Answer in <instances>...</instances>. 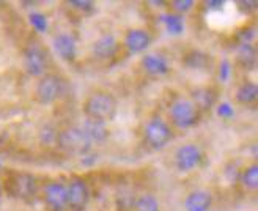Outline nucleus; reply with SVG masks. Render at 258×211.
<instances>
[{
	"label": "nucleus",
	"instance_id": "nucleus-16",
	"mask_svg": "<svg viewBox=\"0 0 258 211\" xmlns=\"http://www.w3.org/2000/svg\"><path fill=\"white\" fill-rule=\"evenodd\" d=\"M54 49L60 56V59L67 62H73L77 54V44H76L74 36L70 33H58L54 38Z\"/></svg>",
	"mask_w": 258,
	"mask_h": 211
},
{
	"label": "nucleus",
	"instance_id": "nucleus-9",
	"mask_svg": "<svg viewBox=\"0 0 258 211\" xmlns=\"http://www.w3.org/2000/svg\"><path fill=\"white\" fill-rule=\"evenodd\" d=\"M68 191V208L73 211H84L90 200V189L84 178L76 177L67 184Z\"/></svg>",
	"mask_w": 258,
	"mask_h": 211
},
{
	"label": "nucleus",
	"instance_id": "nucleus-8",
	"mask_svg": "<svg viewBox=\"0 0 258 211\" xmlns=\"http://www.w3.org/2000/svg\"><path fill=\"white\" fill-rule=\"evenodd\" d=\"M202 161H203V153L196 143L181 145L175 151V167L183 174L196 170L202 164Z\"/></svg>",
	"mask_w": 258,
	"mask_h": 211
},
{
	"label": "nucleus",
	"instance_id": "nucleus-14",
	"mask_svg": "<svg viewBox=\"0 0 258 211\" xmlns=\"http://www.w3.org/2000/svg\"><path fill=\"white\" fill-rule=\"evenodd\" d=\"M140 65H142V68H144V71L153 77L165 76L170 71L169 60L161 54H145L140 60Z\"/></svg>",
	"mask_w": 258,
	"mask_h": 211
},
{
	"label": "nucleus",
	"instance_id": "nucleus-2",
	"mask_svg": "<svg viewBox=\"0 0 258 211\" xmlns=\"http://www.w3.org/2000/svg\"><path fill=\"white\" fill-rule=\"evenodd\" d=\"M57 145L70 154L85 156L92 150V142L88 140L81 126H70L57 133Z\"/></svg>",
	"mask_w": 258,
	"mask_h": 211
},
{
	"label": "nucleus",
	"instance_id": "nucleus-29",
	"mask_svg": "<svg viewBox=\"0 0 258 211\" xmlns=\"http://www.w3.org/2000/svg\"><path fill=\"white\" fill-rule=\"evenodd\" d=\"M205 5H206V8H208V10H222L224 2H206Z\"/></svg>",
	"mask_w": 258,
	"mask_h": 211
},
{
	"label": "nucleus",
	"instance_id": "nucleus-4",
	"mask_svg": "<svg viewBox=\"0 0 258 211\" xmlns=\"http://www.w3.org/2000/svg\"><path fill=\"white\" fill-rule=\"evenodd\" d=\"M200 111L189 98H176L169 109L172 123L179 129H187L196 126L200 120Z\"/></svg>",
	"mask_w": 258,
	"mask_h": 211
},
{
	"label": "nucleus",
	"instance_id": "nucleus-1",
	"mask_svg": "<svg viewBox=\"0 0 258 211\" xmlns=\"http://www.w3.org/2000/svg\"><path fill=\"white\" fill-rule=\"evenodd\" d=\"M118 111V102L115 96L106 90H96L90 93L82 104V112L88 120L101 123L112 122Z\"/></svg>",
	"mask_w": 258,
	"mask_h": 211
},
{
	"label": "nucleus",
	"instance_id": "nucleus-10",
	"mask_svg": "<svg viewBox=\"0 0 258 211\" xmlns=\"http://www.w3.org/2000/svg\"><path fill=\"white\" fill-rule=\"evenodd\" d=\"M44 203L52 211H64L68 208V191L67 184L61 181H50L43 191Z\"/></svg>",
	"mask_w": 258,
	"mask_h": 211
},
{
	"label": "nucleus",
	"instance_id": "nucleus-12",
	"mask_svg": "<svg viewBox=\"0 0 258 211\" xmlns=\"http://www.w3.org/2000/svg\"><path fill=\"white\" fill-rule=\"evenodd\" d=\"M117 49H118V41L117 38H115L112 33H104L98 36L93 44H92V54L96 57V59H101V60H106V59H110L117 54Z\"/></svg>",
	"mask_w": 258,
	"mask_h": 211
},
{
	"label": "nucleus",
	"instance_id": "nucleus-15",
	"mask_svg": "<svg viewBox=\"0 0 258 211\" xmlns=\"http://www.w3.org/2000/svg\"><path fill=\"white\" fill-rule=\"evenodd\" d=\"M189 99L196 104V108L200 112H205V111H210L214 108V104L217 101V93L211 87H197L192 90Z\"/></svg>",
	"mask_w": 258,
	"mask_h": 211
},
{
	"label": "nucleus",
	"instance_id": "nucleus-3",
	"mask_svg": "<svg viewBox=\"0 0 258 211\" xmlns=\"http://www.w3.org/2000/svg\"><path fill=\"white\" fill-rule=\"evenodd\" d=\"M145 143L153 150H162L173 139V131L170 125L161 117H153L144 126Z\"/></svg>",
	"mask_w": 258,
	"mask_h": 211
},
{
	"label": "nucleus",
	"instance_id": "nucleus-24",
	"mask_svg": "<svg viewBox=\"0 0 258 211\" xmlns=\"http://www.w3.org/2000/svg\"><path fill=\"white\" fill-rule=\"evenodd\" d=\"M30 22L38 32H44L47 29V21H46L44 15H41V13H32Z\"/></svg>",
	"mask_w": 258,
	"mask_h": 211
},
{
	"label": "nucleus",
	"instance_id": "nucleus-28",
	"mask_svg": "<svg viewBox=\"0 0 258 211\" xmlns=\"http://www.w3.org/2000/svg\"><path fill=\"white\" fill-rule=\"evenodd\" d=\"M228 76H230V63L227 60H224L221 63V79L222 81H227Z\"/></svg>",
	"mask_w": 258,
	"mask_h": 211
},
{
	"label": "nucleus",
	"instance_id": "nucleus-23",
	"mask_svg": "<svg viewBox=\"0 0 258 211\" xmlns=\"http://www.w3.org/2000/svg\"><path fill=\"white\" fill-rule=\"evenodd\" d=\"M136 211H161V206L154 195L142 194L136 200Z\"/></svg>",
	"mask_w": 258,
	"mask_h": 211
},
{
	"label": "nucleus",
	"instance_id": "nucleus-26",
	"mask_svg": "<svg viewBox=\"0 0 258 211\" xmlns=\"http://www.w3.org/2000/svg\"><path fill=\"white\" fill-rule=\"evenodd\" d=\"M217 114H219V117H222V118H231L235 115V111H233V108H231V104H228V102H222V104H219V108H217Z\"/></svg>",
	"mask_w": 258,
	"mask_h": 211
},
{
	"label": "nucleus",
	"instance_id": "nucleus-25",
	"mask_svg": "<svg viewBox=\"0 0 258 211\" xmlns=\"http://www.w3.org/2000/svg\"><path fill=\"white\" fill-rule=\"evenodd\" d=\"M172 7L176 11V15H179V13H187V11H190L192 7H194V2H192V0H173Z\"/></svg>",
	"mask_w": 258,
	"mask_h": 211
},
{
	"label": "nucleus",
	"instance_id": "nucleus-11",
	"mask_svg": "<svg viewBox=\"0 0 258 211\" xmlns=\"http://www.w3.org/2000/svg\"><path fill=\"white\" fill-rule=\"evenodd\" d=\"M123 43L131 54H140V52H145L150 47L151 36L145 29H131L126 32Z\"/></svg>",
	"mask_w": 258,
	"mask_h": 211
},
{
	"label": "nucleus",
	"instance_id": "nucleus-6",
	"mask_svg": "<svg viewBox=\"0 0 258 211\" xmlns=\"http://www.w3.org/2000/svg\"><path fill=\"white\" fill-rule=\"evenodd\" d=\"M4 189L15 199L30 200L36 194V178L32 174L16 172L4 183Z\"/></svg>",
	"mask_w": 258,
	"mask_h": 211
},
{
	"label": "nucleus",
	"instance_id": "nucleus-7",
	"mask_svg": "<svg viewBox=\"0 0 258 211\" xmlns=\"http://www.w3.org/2000/svg\"><path fill=\"white\" fill-rule=\"evenodd\" d=\"M24 68L32 77H38L46 74L47 71V54L40 44H29L24 50Z\"/></svg>",
	"mask_w": 258,
	"mask_h": 211
},
{
	"label": "nucleus",
	"instance_id": "nucleus-19",
	"mask_svg": "<svg viewBox=\"0 0 258 211\" xmlns=\"http://www.w3.org/2000/svg\"><path fill=\"white\" fill-rule=\"evenodd\" d=\"M239 180L242 183V186L247 191H256V188H258V166H256V163L247 166L246 169H242V172L239 174Z\"/></svg>",
	"mask_w": 258,
	"mask_h": 211
},
{
	"label": "nucleus",
	"instance_id": "nucleus-5",
	"mask_svg": "<svg viewBox=\"0 0 258 211\" xmlns=\"http://www.w3.org/2000/svg\"><path fill=\"white\" fill-rule=\"evenodd\" d=\"M64 84L61 81V77L52 73H46L38 79L36 87H35V99L38 104L49 106L54 104L57 99L61 98L63 95Z\"/></svg>",
	"mask_w": 258,
	"mask_h": 211
},
{
	"label": "nucleus",
	"instance_id": "nucleus-30",
	"mask_svg": "<svg viewBox=\"0 0 258 211\" xmlns=\"http://www.w3.org/2000/svg\"><path fill=\"white\" fill-rule=\"evenodd\" d=\"M2 192H4V181L0 178V195H2Z\"/></svg>",
	"mask_w": 258,
	"mask_h": 211
},
{
	"label": "nucleus",
	"instance_id": "nucleus-13",
	"mask_svg": "<svg viewBox=\"0 0 258 211\" xmlns=\"http://www.w3.org/2000/svg\"><path fill=\"white\" fill-rule=\"evenodd\" d=\"M213 206V195L206 189H194L184 199L186 211H210Z\"/></svg>",
	"mask_w": 258,
	"mask_h": 211
},
{
	"label": "nucleus",
	"instance_id": "nucleus-20",
	"mask_svg": "<svg viewBox=\"0 0 258 211\" xmlns=\"http://www.w3.org/2000/svg\"><path fill=\"white\" fill-rule=\"evenodd\" d=\"M161 21L164 22L165 29L172 35H179L184 30V19L181 15H176V13H165L161 16Z\"/></svg>",
	"mask_w": 258,
	"mask_h": 211
},
{
	"label": "nucleus",
	"instance_id": "nucleus-27",
	"mask_svg": "<svg viewBox=\"0 0 258 211\" xmlns=\"http://www.w3.org/2000/svg\"><path fill=\"white\" fill-rule=\"evenodd\" d=\"M70 5L76 10H79V11H84V13H90L95 7H93V2H87V0H73V2H70Z\"/></svg>",
	"mask_w": 258,
	"mask_h": 211
},
{
	"label": "nucleus",
	"instance_id": "nucleus-22",
	"mask_svg": "<svg viewBox=\"0 0 258 211\" xmlns=\"http://www.w3.org/2000/svg\"><path fill=\"white\" fill-rule=\"evenodd\" d=\"M210 57L211 56L203 54V52H200V50H192L190 54L186 56V65L190 67L192 70H202V68L208 67V62L211 60Z\"/></svg>",
	"mask_w": 258,
	"mask_h": 211
},
{
	"label": "nucleus",
	"instance_id": "nucleus-21",
	"mask_svg": "<svg viewBox=\"0 0 258 211\" xmlns=\"http://www.w3.org/2000/svg\"><path fill=\"white\" fill-rule=\"evenodd\" d=\"M256 62V50L252 46V43L249 44H239L238 46V63L244 68H253V65Z\"/></svg>",
	"mask_w": 258,
	"mask_h": 211
},
{
	"label": "nucleus",
	"instance_id": "nucleus-18",
	"mask_svg": "<svg viewBox=\"0 0 258 211\" xmlns=\"http://www.w3.org/2000/svg\"><path fill=\"white\" fill-rule=\"evenodd\" d=\"M258 98V87L255 82L252 81H246L242 82L238 88H236V93H235V99L236 102L239 104H244V106H249V104H253Z\"/></svg>",
	"mask_w": 258,
	"mask_h": 211
},
{
	"label": "nucleus",
	"instance_id": "nucleus-17",
	"mask_svg": "<svg viewBox=\"0 0 258 211\" xmlns=\"http://www.w3.org/2000/svg\"><path fill=\"white\" fill-rule=\"evenodd\" d=\"M107 123H101V122H96V120H87L82 123L81 129L85 133V136L88 137L90 142H96V143H101L104 142L107 137H109V129L106 126Z\"/></svg>",
	"mask_w": 258,
	"mask_h": 211
}]
</instances>
